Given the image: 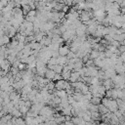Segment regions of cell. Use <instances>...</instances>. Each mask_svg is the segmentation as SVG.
Here are the masks:
<instances>
[{
    "label": "cell",
    "mask_w": 125,
    "mask_h": 125,
    "mask_svg": "<svg viewBox=\"0 0 125 125\" xmlns=\"http://www.w3.org/2000/svg\"><path fill=\"white\" fill-rule=\"evenodd\" d=\"M109 45H111V46H114V47H117V48H118V47L121 45V43H120V42H118L117 40H114V39H113V40L109 43Z\"/></svg>",
    "instance_id": "484cf974"
},
{
    "label": "cell",
    "mask_w": 125,
    "mask_h": 125,
    "mask_svg": "<svg viewBox=\"0 0 125 125\" xmlns=\"http://www.w3.org/2000/svg\"><path fill=\"white\" fill-rule=\"evenodd\" d=\"M18 68H19L20 71H21V70H24V69L27 68V64H26V63H23V62H20Z\"/></svg>",
    "instance_id": "d4e9b609"
},
{
    "label": "cell",
    "mask_w": 125,
    "mask_h": 125,
    "mask_svg": "<svg viewBox=\"0 0 125 125\" xmlns=\"http://www.w3.org/2000/svg\"><path fill=\"white\" fill-rule=\"evenodd\" d=\"M114 69H115L117 74L123 75L125 73V63L120 60L119 57H118V60H117L116 63H115V65H114Z\"/></svg>",
    "instance_id": "6da1fadb"
},
{
    "label": "cell",
    "mask_w": 125,
    "mask_h": 125,
    "mask_svg": "<svg viewBox=\"0 0 125 125\" xmlns=\"http://www.w3.org/2000/svg\"><path fill=\"white\" fill-rule=\"evenodd\" d=\"M65 5H67V6H72V5H73V0H65Z\"/></svg>",
    "instance_id": "1f68e13d"
},
{
    "label": "cell",
    "mask_w": 125,
    "mask_h": 125,
    "mask_svg": "<svg viewBox=\"0 0 125 125\" xmlns=\"http://www.w3.org/2000/svg\"><path fill=\"white\" fill-rule=\"evenodd\" d=\"M80 92H81L82 94H84V95H85V94H86L87 92H89V85L85 83V84H84V85L82 86V88H81Z\"/></svg>",
    "instance_id": "603a6c76"
},
{
    "label": "cell",
    "mask_w": 125,
    "mask_h": 125,
    "mask_svg": "<svg viewBox=\"0 0 125 125\" xmlns=\"http://www.w3.org/2000/svg\"><path fill=\"white\" fill-rule=\"evenodd\" d=\"M90 103L93 104L99 105V104L102 103V99H101V98H98V97H92V99L90 100Z\"/></svg>",
    "instance_id": "2e32d148"
},
{
    "label": "cell",
    "mask_w": 125,
    "mask_h": 125,
    "mask_svg": "<svg viewBox=\"0 0 125 125\" xmlns=\"http://www.w3.org/2000/svg\"><path fill=\"white\" fill-rule=\"evenodd\" d=\"M100 125H108V123H106V122H101Z\"/></svg>",
    "instance_id": "8d00e7d4"
},
{
    "label": "cell",
    "mask_w": 125,
    "mask_h": 125,
    "mask_svg": "<svg viewBox=\"0 0 125 125\" xmlns=\"http://www.w3.org/2000/svg\"><path fill=\"white\" fill-rule=\"evenodd\" d=\"M61 79H62V74H60V73H56V74H55V77H54V79H53V81H54V82H56V81L61 80Z\"/></svg>",
    "instance_id": "83f0119b"
},
{
    "label": "cell",
    "mask_w": 125,
    "mask_h": 125,
    "mask_svg": "<svg viewBox=\"0 0 125 125\" xmlns=\"http://www.w3.org/2000/svg\"><path fill=\"white\" fill-rule=\"evenodd\" d=\"M116 74V71L113 67H109L107 69L104 70V79L106 78H112L114 75Z\"/></svg>",
    "instance_id": "ba28073f"
},
{
    "label": "cell",
    "mask_w": 125,
    "mask_h": 125,
    "mask_svg": "<svg viewBox=\"0 0 125 125\" xmlns=\"http://www.w3.org/2000/svg\"><path fill=\"white\" fill-rule=\"evenodd\" d=\"M4 7H5V6H4V5H3V4L0 2V13H1V11L3 10V8H4Z\"/></svg>",
    "instance_id": "d590c367"
},
{
    "label": "cell",
    "mask_w": 125,
    "mask_h": 125,
    "mask_svg": "<svg viewBox=\"0 0 125 125\" xmlns=\"http://www.w3.org/2000/svg\"><path fill=\"white\" fill-rule=\"evenodd\" d=\"M68 81L70 83H73V82H76V81H81L80 73L78 71H76V70H72L71 73H70V77H69Z\"/></svg>",
    "instance_id": "277c9868"
},
{
    "label": "cell",
    "mask_w": 125,
    "mask_h": 125,
    "mask_svg": "<svg viewBox=\"0 0 125 125\" xmlns=\"http://www.w3.org/2000/svg\"><path fill=\"white\" fill-rule=\"evenodd\" d=\"M67 83H68V80H64V79L58 80L55 82V88L56 90H65Z\"/></svg>",
    "instance_id": "7a4b0ae2"
},
{
    "label": "cell",
    "mask_w": 125,
    "mask_h": 125,
    "mask_svg": "<svg viewBox=\"0 0 125 125\" xmlns=\"http://www.w3.org/2000/svg\"><path fill=\"white\" fill-rule=\"evenodd\" d=\"M47 64H52V65H55V64H58V59L57 58H54V57H51L48 61V63Z\"/></svg>",
    "instance_id": "7402d4cb"
},
{
    "label": "cell",
    "mask_w": 125,
    "mask_h": 125,
    "mask_svg": "<svg viewBox=\"0 0 125 125\" xmlns=\"http://www.w3.org/2000/svg\"><path fill=\"white\" fill-rule=\"evenodd\" d=\"M121 7H125V0H123V2L121 3V5H120Z\"/></svg>",
    "instance_id": "74e56055"
},
{
    "label": "cell",
    "mask_w": 125,
    "mask_h": 125,
    "mask_svg": "<svg viewBox=\"0 0 125 125\" xmlns=\"http://www.w3.org/2000/svg\"><path fill=\"white\" fill-rule=\"evenodd\" d=\"M75 30H76V36H85L86 30H87V25L82 22L78 27H76Z\"/></svg>",
    "instance_id": "3957f363"
},
{
    "label": "cell",
    "mask_w": 125,
    "mask_h": 125,
    "mask_svg": "<svg viewBox=\"0 0 125 125\" xmlns=\"http://www.w3.org/2000/svg\"><path fill=\"white\" fill-rule=\"evenodd\" d=\"M21 9H22V12H23V16H26L27 13L31 10V7H30L28 4H26V5H23V6L21 7Z\"/></svg>",
    "instance_id": "e0dca14e"
},
{
    "label": "cell",
    "mask_w": 125,
    "mask_h": 125,
    "mask_svg": "<svg viewBox=\"0 0 125 125\" xmlns=\"http://www.w3.org/2000/svg\"><path fill=\"white\" fill-rule=\"evenodd\" d=\"M36 15H37V10H36V9H31V10L27 13L26 16H28V17H36Z\"/></svg>",
    "instance_id": "cb8c5ba5"
},
{
    "label": "cell",
    "mask_w": 125,
    "mask_h": 125,
    "mask_svg": "<svg viewBox=\"0 0 125 125\" xmlns=\"http://www.w3.org/2000/svg\"><path fill=\"white\" fill-rule=\"evenodd\" d=\"M11 114L14 116V117H21L22 114H21V112L20 111V109L19 108H17V107H15L14 106V108H13V110L11 111Z\"/></svg>",
    "instance_id": "9a60e30c"
},
{
    "label": "cell",
    "mask_w": 125,
    "mask_h": 125,
    "mask_svg": "<svg viewBox=\"0 0 125 125\" xmlns=\"http://www.w3.org/2000/svg\"><path fill=\"white\" fill-rule=\"evenodd\" d=\"M64 124H65V125H74V124H73V122H72L71 120H70V121H65V122H64Z\"/></svg>",
    "instance_id": "836d02e7"
},
{
    "label": "cell",
    "mask_w": 125,
    "mask_h": 125,
    "mask_svg": "<svg viewBox=\"0 0 125 125\" xmlns=\"http://www.w3.org/2000/svg\"><path fill=\"white\" fill-rule=\"evenodd\" d=\"M105 92H106V89L104 88V86L103 84H101V85L99 86V88H98V93H100L101 95H103V96L104 97Z\"/></svg>",
    "instance_id": "d6986e66"
},
{
    "label": "cell",
    "mask_w": 125,
    "mask_h": 125,
    "mask_svg": "<svg viewBox=\"0 0 125 125\" xmlns=\"http://www.w3.org/2000/svg\"><path fill=\"white\" fill-rule=\"evenodd\" d=\"M58 52L60 56H67V54L70 52V48L67 45H61Z\"/></svg>",
    "instance_id": "5b68a950"
},
{
    "label": "cell",
    "mask_w": 125,
    "mask_h": 125,
    "mask_svg": "<svg viewBox=\"0 0 125 125\" xmlns=\"http://www.w3.org/2000/svg\"><path fill=\"white\" fill-rule=\"evenodd\" d=\"M54 94L56 96L60 97L61 99H64V98H67L68 97V95H67V93H66L65 90H56V91H54Z\"/></svg>",
    "instance_id": "30bf717a"
},
{
    "label": "cell",
    "mask_w": 125,
    "mask_h": 125,
    "mask_svg": "<svg viewBox=\"0 0 125 125\" xmlns=\"http://www.w3.org/2000/svg\"><path fill=\"white\" fill-rule=\"evenodd\" d=\"M82 1H84V2H87V1H89V0H82Z\"/></svg>",
    "instance_id": "ab89813d"
},
{
    "label": "cell",
    "mask_w": 125,
    "mask_h": 125,
    "mask_svg": "<svg viewBox=\"0 0 125 125\" xmlns=\"http://www.w3.org/2000/svg\"><path fill=\"white\" fill-rule=\"evenodd\" d=\"M57 59H58V63L61 65H65L68 62V59L66 56H59Z\"/></svg>",
    "instance_id": "8fae6325"
},
{
    "label": "cell",
    "mask_w": 125,
    "mask_h": 125,
    "mask_svg": "<svg viewBox=\"0 0 125 125\" xmlns=\"http://www.w3.org/2000/svg\"><path fill=\"white\" fill-rule=\"evenodd\" d=\"M102 84L104 86V88H105L106 90H109V89L114 88V84H113V82H112V79H111V78H106V79H104Z\"/></svg>",
    "instance_id": "52a82bcc"
},
{
    "label": "cell",
    "mask_w": 125,
    "mask_h": 125,
    "mask_svg": "<svg viewBox=\"0 0 125 125\" xmlns=\"http://www.w3.org/2000/svg\"><path fill=\"white\" fill-rule=\"evenodd\" d=\"M100 53H101L100 51H98V50H93V49H92L91 53L89 54V57H90V59L95 60V59H97V58L100 57Z\"/></svg>",
    "instance_id": "5bb4252c"
},
{
    "label": "cell",
    "mask_w": 125,
    "mask_h": 125,
    "mask_svg": "<svg viewBox=\"0 0 125 125\" xmlns=\"http://www.w3.org/2000/svg\"><path fill=\"white\" fill-rule=\"evenodd\" d=\"M84 64H85V66H92V65H95V64H94V60L89 59Z\"/></svg>",
    "instance_id": "4316f807"
},
{
    "label": "cell",
    "mask_w": 125,
    "mask_h": 125,
    "mask_svg": "<svg viewBox=\"0 0 125 125\" xmlns=\"http://www.w3.org/2000/svg\"><path fill=\"white\" fill-rule=\"evenodd\" d=\"M55 74H56V72H55L53 69L47 68V70H46V72H45L44 77H46V78H47V79H49V80H53V79H54V77H55Z\"/></svg>",
    "instance_id": "9c48e42d"
},
{
    "label": "cell",
    "mask_w": 125,
    "mask_h": 125,
    "mask_svg": "<svg viewBox=\"0 0 125 125\" xmlns=\"http://www.w3.org/2000/svg\"><path fill=\"white\" fill-rule=\"evenodd\" d=\"M0 2H1L4 6H7V5H8V3L10 2V0H0Z\"/></svg>",
    "instance_id": "d6a6232c"
},
{
    "label": "cell",
    "mask_w": 125,
    "mask_h": 125,
    "mask_svg": "<svg viewBox=\"0 0 125 125\" xmlns=\"http://www.w3.org/2000/svg\"><path fill=\"white\" fill-rule=\"evenodd\" d=\"M81 119H82V117H79V116H72L71 117V121L73 122L74 125H79Z\"/></svg>",
    "instance_id": "ac0fdd59"
},
{
    "label": "cell",
    "mask_w": 125,
    "mask_h": 125,
    "mask_svg": "<svg viewBox=\"0 0 125 125\" xmlns=\"http://www.w3.org/2000/svg\"><path fill=\"white\" fill-rule=\"evenodd\" d=\"M119 58H120V60L125 63V52H124V53H121L120 56H119Z\"/></svg>",
    "instance_id": "4dcf8cb0"
},
{
    "label": "cell",
    "mask_w": 125,
    "mask_h": 125,
    "mask_svg": "<svg viewBox=\"0 0 125 125\" xmlns=\"http://www.w3.org/2000/svg\"><path fill=\"white\" fill-rule=\"evenodd\" d=\"M19 109H20V111L21 112V114H22V115H25V114H26V112L29 110V107H27L26 105H21V106H20V108H19Z\"/></svg>",
    "instance_id": "44dd1931"
},
{
    "label": "cell",
    "mask_w": 125,
    "mask_h": 125,
    "mask_svg": "<svg viewBox=\"0 0 125 125\" xmlns=\"http://www.w3.org/2000/svg\"><path fill=\"white\" fill-rule=\"evenodd\" d=\"M70 73H71L70 70H69V71H62V79H64V80H68L69 77H70Z\"/></svg>",
    "instance_id": "ffe728a7"
},
{
    "label": "cell",
    "mask_w": 125,
    "mask_h": 125,
    "mask_svg": "<svg viewBox=\"0 0 125 125\" xmlns=\"http://www.w3.org/2000/svg\"><path fill=\"white\" fill-rule=\"evenodd\" d=\"M68 9H69V6H67V5H63L62 12H63V13H67V12H68Z\"/></svg>",
    "instance_id": "f546056e"
},
{
    "label": "cell",
    "mask_w": 125,
    "mask_h": 125,
    "mask_svg": "<svg viewBox=\"0 0 125 125\" xmlns=\"http://www.w3.org/2000/svg\"><path fill=\"white\" fill-rule=\"evenodd\" d=\"M114 2H116V3H118L119 5H121V3L123 2V0H114Z\"/></svg>",
    "instance_id": "e575fe53"
},
{
    "label": "cell",
    "mask_w": 125,
    "mask_h": 125,
    "mask_svg": "<svg viewBox=\"0 0 125 125\" xmlns=\"http://www.w3.org/2000/svg\"><path fill=\"white\" fill-rule=\"evenodd\" d=\"M10 68H11V62H10L7 59L3 60V61L0 62V69L9 72V71H10Z\"/></svg>",
    "instance_id": "8992f818"
},
{
    "label": "cell",
    "mask_w": 125,
    "mask_h": 125,
    "mask_svg": "<svg viewBox=\"0 0 125 125\" xmlns=\"http://www.w3.org/2000/svg\"><path fill=\"white\" fill-rule=\"evenodd\" d=\"M118 50L120 51V53H124V52H125V45L121 44V45L118 47Z\"/></svg>",
    "instance_id": "f1b7e54d"
},
{
    "label": "cell",
    "mask_w": 125,
    "mask_h": 125,
    "mask_svg": "<svg viewBox=\"0 0 125 125\" xmlns=\"http://www.w3.org/2000/svg\"><path fill=\"white\" fill-rule=\"evenodd\" d=\"M99 112L103 115V114H105V113H107V112H109V109L105 106V105H104L102 103L99 104Z\"/></svg>",
    "instance_id": "4fadbf2b"
},
{
    "label": "cell",
    "mask_w": 125,
    "mask_h": 125,
    "mask_svg": "<svg viewBox=\"0 0 125 125\" xmlns=\"http://www.w3.org/2000/svg\"><path fill=\"white\" fill-rule=\"evenodd\" d=\"M71 108H72V105L69 104V105L63 107V108L62 109L61 113H62V115H71ZM71 116H72V115H71Z\"/></svg>",
    "instance_id": "7c38bea8"
},
{
    "label": "cell",
    "mask_w": 125,
    "mask_h": 125,
    "mask_svg": "<svg viewBox=\"0 0 125 125\" xmlns=\"http://www.w3.org/2000/svg\"><path fill=\"white\" fill-rule=\"evenodd\" d=\"M58 125H65L64 123H60V124H58Z\"/></svg>",
    "instance_id": "f35d334b"
}]
</instances>
